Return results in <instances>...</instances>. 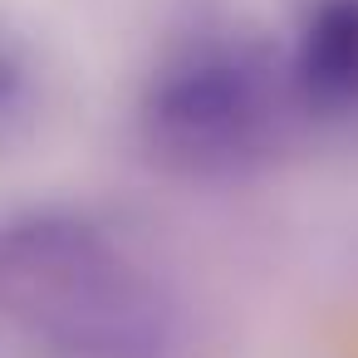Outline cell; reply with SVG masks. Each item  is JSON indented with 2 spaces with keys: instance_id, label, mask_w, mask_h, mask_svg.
<instances>
[{
  "instance_id": "1",
  "label": "cell",
  "mask_w": 358,
  "mask_h": 358,
  "mask_svg": "<svg viewBox=\"0 0 358 358\" xmlns=\"http://www.w3.org/2000/svg\"><path fill=\"white\" fill-rule=\"evenodd\" d=\"M0 309L55 358H177L187 334L177 294L79 211L0 226Z\"/></svg>"
},
{
  "instance_id": "2",
  "label": "cell",
  "mask_w": 358,
  "mask_h": 358,
  "mask_svg": "<svg viewBox=\"0 0 358 358\" xmlns=\"http://www.w3.org/2000/svg\"><path fill=\"white\" fill-rule=\"evenodd\" d=\"M265 69L231 50H196L177 59L148 99L152 143L187 167H236L260 152L270 133Z\"/></svg>"
},
{
  "instance_id": "3",
  "label": "cell",
  "mask_w": 358,
  "mask_h": 358,
  "mask_svg": "<svg viewBox=\"0 0 358 358\" xmlns=\"http://www.w3.org/2000/svg\"><path fill=\"white\" fill-rule=\"evenodd\" d=\"M299 79L319 103H358V0H334L304 30Z\"/></svg>"
},
{
  "instance_id": "4",
  "label": "cell",
  "mask_w": 358,
  "mask_h": 358,
  "mask_svg": "<svg viewBox=\"0 0 358 358\" xmlns=\"http://www.w3.org/2000/svg\"><path fill=\"white\" fill-rule=\"evenodd\" d=\"M25 108H30V79L10 55H0V138L25 118Z\"/></svg>"
}]
</instances>
